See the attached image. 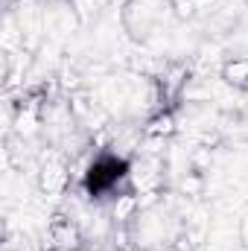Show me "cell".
I'll list each match as a JSON object with an SVG mask.
<instances>
[{
	"mask_svg": "<svg viewBox=\"0 0 248 251\" xmlns=\"http://www.w3.org/2000/svg\"><path fill=\"white\" fill-rule=\"evenodd\" d=\"M131 173H134V167L125 155L105 149V152L94 155V161L85 167V173L79 178V187L91 201L123 199V190L131 181Z\"/></svg>",
	"mask_w": 248,
	"mask_h": 251,
	"instance_id": "1",
	"label": "cell"
},
{
	"mask_svg": "<svg viewBox=\"0 0 248 251\" xmlns=\"http://www.w3.org/2000/svg\"><path fill=\"white\" fill-rule=\"evenodd\" d=\"M82 243H85L82 228L70 216H53V222L47 225L44 251H79Z\"/></svg>",
	"mask_w": 248,
	"mask_h": 251,
	"instance_id": "2",
	"label": "cell"
},
{
	"mask_svg": "<svg viewBox=\"0 0 248 251\" xmlns=\"http://www.w3.org/2000/svg\"><path fill=\"white\" fill-rule=\"evenodd\" d=\"M222 79L240 91H248V59H231L222 67Z\"/></svg>",
	"mask_w": 248,
	"mask_h": 251,
	"instance_id": "3",
	"label": "cell"
},
{
	"mask_svg": "<svg viewBox=\"0 0 248 251\" xmlns=\"http://www.w3.org/2000/svg\"><path fill=\"white\" fill-rule=\"evenodd\" d=\"M175 131V114L173 111H167V108H161L149 126H146V134H152V137H161V134H173Z\"/></svg>",
	"mask_w": 248,
	"mask_h": 251,
	"instance_id": "4",
	"label": "cell"
},
{
	"mask_svg": "<svg viewBox=\"0 0 248 251\" xmlns=\"http://www.w3.org/2000/svg\"><path fill=\"white\" fill-rule=\"evenodd\" d=\"M64 184H67V173L59 170V167H50L41 173V190L44 193H62Z\"/></svg>",
	"mask_w": 248,
	"mask_h": 251,
	"instance_id": "5",
	"label": "cell"
}]
</instances>
